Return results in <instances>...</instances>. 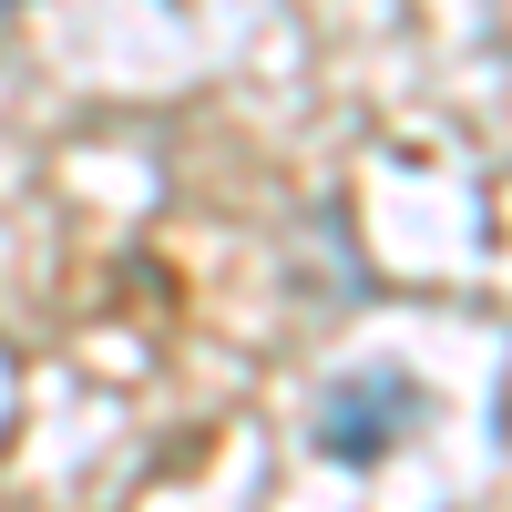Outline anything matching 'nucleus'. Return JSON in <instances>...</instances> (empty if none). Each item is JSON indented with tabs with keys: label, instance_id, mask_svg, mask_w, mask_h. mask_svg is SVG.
Instances as JSON below:
<instances>
[{
	"label": "nucleus",
	"instance_id": "2",
	"mask_svg": "<svg viewBox=\"0 0 512 512\" xmlns=\"http://www.w3.org/2000/svg\"><path fill=\"white\" fill-rule=\"evenodd\" d=\"M0 11H21V0H0Z\"/></svg>",
	"mask_w": 512,
	"mask_h": 512
},
{
	"label": "nucleus",
	"instance_id": "1",
	"mask_svg": "<svg viewBox=\"0 0 512 512\" xmlns=\"http://www.w3.org/2000/svg\"><path fill=\"white\" fill-rule=\"evenodd\" d=\"M410 410V379H379V400L369 390H338L328 400V451L338 461H369V451H390V420Z\"/></svg>",
	"mask_w": 512,
	"mask_h": 512
}]
</instances>
